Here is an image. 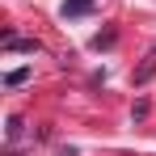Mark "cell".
Listing matches in <instances>:
<instances>
[{
	"label": "cell",
	"mask_w": 156,
	"mask_h": 156,
	"mask_svg": "<svg viewBox=\"0 0 156 156\" xmlns=\"http://www.w3.org/2000/svg\"><path fill=\"white\" fill-rule=\"evenodd\" d=\"M110 42H114V34H110V30H105V34H97V38H93V47H97V51H101V47H110Z\"/></svg>",
	"instance_id": "8992f818"
},
{
	"label": "cell",
	"mask_w": 156,
	"mask_h": 156,
	"mask_svg": "<svg viewBox=\"0 0 156 156\" xmlns=\"http://www.w3.org/2000/svg\"><path fill=\"white\" fill-rule=\"evenodd\" d=\"M13 139H21V118H17V114L9 118V144H13Z\"/></svg>",
	"instance_id": "5b68a950"
},
{
	"label": "cell",
	"mask_w": 156,
	"mask_h": 156,
	"mask_svg": "<svg viewBox=\"0 0 156 156\" xmlns=\"http://www.w3.org/2000/svg\"><path fill=\"white\" fill-rule=\"evenodd\" d=\"M4 47H9V51H26V55L38 51V42H34V38H17V34H4Z\"/></svg>",
	"instance_id": "6da1fadb"
},
{
	"label": "cell",
	"mask_w": 156,
	"mask_h": 156,
	"mask_svg": "<svg viewBox=\"0 0 156 156\" xmlns=\"http://www.w3.org/2000/svg\"><path fill=\"white\" fill-rule=\"evenodd\" d=\"M30 80V68H17V72H9V89H17V84H26Z\"/></svg>",
	"instance_id": "277c9868"
},
{
	"label": "cell",
	"mask_w": 156,
	"mask_h": 156,
	"mask_svg": "<svg viewBox=\"0 0 156 156\" xmlns=\"http://www.w3.org/2000/svg\"><path fill=\"white\" fill-rule=\"evenodd\" d=\"M152 76H156V59H148V63H139V72H135V84H148Z\"/></svg>",
	"instance_id": "3957f363"
},
{
	"label": "cell",
	"mask_w": 156,
	"mask_h": 156,
	"mask_svg": "<svg viewBox=\"0 0 156 156\" xmlns=\"http://www.w3.org/2000/svg\"><path fill=\"white\" fill-rule=\"evenodd\" d=\"M93 9V0H68L63 4V17H80V13H89Z\"/></svg>",
	"instance_id": "7a4b0ae2"
}]
</instances>
